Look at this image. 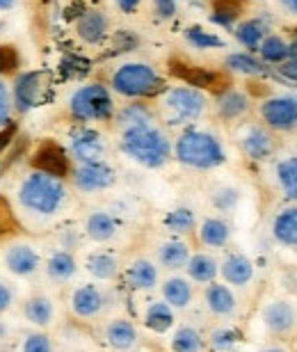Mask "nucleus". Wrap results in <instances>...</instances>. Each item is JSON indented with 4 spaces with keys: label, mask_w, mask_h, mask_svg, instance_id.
Listing matches in <instances>:
<instances>
[{
    "label": "nucleus",
    "mask_w": 297,
    "mask_h": 352,
    "mask_svg": "<svg viewBox=\"0 0 297 352\" xmlns=\"http://www.w3.org/2000/svg\"><path fill=\"white\" fill-rule=\"evenodd\" d=\"M172 156L176 163L190 170H215L226 163V149L220 135L206 129L188 126L172 144Z\"/></svg>",
    "instance_id": "f257e3e1"
},
{
    "label": "nucleus",
    "mask_w": 297,
    "mask_h": 352,
    "mask_svg": "<svg viewBox=\"0 0 297 352\" xmlns=\"http://www.w3.org/2000/svg\"><path fill=\"white\" fill-rule=\"evenodd\" d=\"M119 149L133 163L142 165L146 170H160L172 160V140L155 124L122 131L119 133Z\"/></svg>",
    "instance_id": "f03ea898"
},
{
    "label": "nucleus",
    "mask_w": 297,
    "mask_h": 352,
    "mask_svg": "<svg viewBox=\"0 0 297 352\" xmlns=\"http://www.w3.org/2000/svg\"><path fill=\"white\" fill-rule=\"evenodd\" d=\"M19 201L34 215H55L67 204V188L62 179L34 170L19 186Z\"/></svg>",
    "instance_id": "7ed1b4c3"
},
{
    "label": "nucleus",
    "mask_w": 297,
    "mask_h": 352,
    "mask_svg": "<svg viewBox=\"0 0 297 352\" xmlns=\"http://www.w3.org/2000/svg\"><path fill=\"white\" fill-rule=\"evenodd\" d=\"M208 96L190 85H176L162 91L160 115L167 126H190L206 115Z\"/></svg>",
    "instance_id": "20e7f679"
},
{
    "label": "nucleus",
    "mask_w": 297,
    "mask_h": 352,
    "mask_svg": "<svg viewBox=\"0 0 297 352\" xmlns=\"http://www.w3.org/2000/svg\"><path fill=\"white\" fill-rule=\"evenodd\" d=\"M110 87L126 98H148L162 91L165 80L148 62H124L112 72Z\"/></svg>",
    "instance_id": "39448f33"
},
{
    "label": "nucleus",
    "mask_w": 297,
    "mask_h": 352,
    "mask_svg": "<svg viewBox=\"0 0 297 352\" xmlns=\"http://www.w3.org/2000/svg\"><path fill=\"white\" fill-rule=\"evenodd\" d=\"M69 110L78 122H108L115 117V98L112 91L101 82H87L78 87L69 98Z\"/></svg>",
    "instance_id": "423d86ee"
},
{
    "label": "nucleus",
    "mask_w": 297,
    "mask_h": 352,
    "mask_svg": "<svg viewBox=\"0 0 297 352\" xmlns=\"http://www.w3.org/2000/svg\"><path fill=\"white\" fill-rule=\"evenodd\" d=\"M236 144L245 158L254 163H265L277 151V138L263 122H243L236 129Z\"/></svg>",
    "instance_id": "0eeeda50"
},
{
    "label": "nucleus",
    "mask_w": 297,
    "mask_h": 352,
    "mask_svg": "<svg viewBox=\"0 0 297 352\" xmlns=\"http://www.w3.org/2000/svg\"><path fill=\"white\" fill-rule=\"evenodd\" d=\"M258 115L261 122L274 133L297 131V94H274L263 98Z\"/></svg>",
    "instance_id": "6e6552de"
},
{
    "label": "nucleus",
    "mask_w": 297,
    "mask_h": 352,
    "mask_svg": "<svg viewBox=\"0 0 297 352\" xmlns=\"http://www.w3.org/2000/svg\"><path fill=\"white\" fill-rule=\"evenodd\" d=\"M169 74L174 78L183 80L186 85L190 87H197V89H208V91H220L229 89L231 82L226 76H222L220 72H213V69H206V67H197L192 62H186V60H169Z\"/></svg>",
    "instance_id": "1a4fd4ad"
},
{
    "label": "nucleus",
    "mask_w": 297,
    "mask_h": 352,
    "mask_svg": "<svg viewBox=\"0 0 297 352\" xmlns=\"http://www.w3.org/2000/svg\"><path fill=\"white\" fill-rule=\"evenodd\" d=\"M74 186L80 192H101L117 183V170L108 160H96V163H82L72 170Z\"/></svg>",
    "instance_id": "9d476101"
},
{
    "label": "nucleus",
    "mask_w": 297,
    "mask_h": 352,
    "mask_svg": "<svg viewBox=\"0 0 297 352\" xmlns=\"http://www.w3.org/2000/svg\"><path fill=\"white\" fill-rule=\"evenodd\" d=\"M67 151L78 165L96 163V160H105V156H108V140H105L103 133L94 129H80L69 140Z\"/></svg>",
    "instance_id": "9b49d317"
},
{
    "label": "nucleus",
    "mask_w": 297,
    "mask_h": 352,
    "mask_svg": "<svg viewBox=\"0 0 297 352\" xmlns=\"http://www.w3.org/2000/svg\"><path fill=\"white\" fill-rule=\"evenodd\" d=\"M32 167L37 172L65 179V176L72 174V156H69V151L62 149L58 142L46 140V142L39 144V149L32 153Z\"/></svg>",
    "instance_id": "f8f14e48"
},
{
    "label": "nucleus",
    "mask_w": 297,
    "mask_h": 352,
    "mask_svg": "<svg viewBox=\"0 0 297 352\" xmlns=\"http://www.w3.org/2000/svg\"><path fill=\"white\" fill-rule=\"evenodd\" d=\"M41 91H44V74L41 72H25L21 74L14 82V108L19 112H30L34 105L41 101Z\"/></svg>",
    "instance_id": "ddd939ff"
},
{
    "label": "nucleus",
    "mask_w": 297,
    "mask_h": 352,
    "mask_svg": "<svg viewBox=\"0 0 297 352\" xmlns=\"http://www.w3.org/2000/svg\"><path fill=\"white\" fill-rule=\"evenodd\" d=\"M261 320H263L267 332L288 334L297 325V311L288 300H272L261 309Z\"/></svg>",
    "instance_id": "4468645a"
},
{
    "label": "nucleus",
    "mask_w": 297,
    "mask_h": 352,
    "mask_svg": "<svg viewBox=\"0 0 297 352\" xmlns=\"http://www.w3.org/2000/svg\"><path fill=\"white\" fill-rule=\"evenodd\" d=\"M252 110V98L240 89H224L217 94L215 98V115L222 119V122H240L243 117H247V112Z\"/></svg>",
    "instance_id": "2eb2a0df"
},
{
    "label": "nucleus",
    "mask_w": 297,
    "mask_h": 352,
    "mask_svg": "<svg viewBox=\"0 0 297 352\" xmlns=\"http://www.w3.org/2000/svg\"><path fill=\"white\" fill-rule=\"evenodd\" d=\"M39 261L41 258L37 254V250L25 243L12 245V248L5 252L7 270L12 274H16V277H32V274L39 270Z\"/></svg>",
    "instance_id": "dca6fc26"
},
{
    "label": "nucleus",
    "mask_w": 297,
    "mask_h": 352,
    "mask_svg": "<svg viewBox=\"0 0 297 352\" xmlns=\"http://www.w3.org/2000/svg\"><path fill=\"white\" fill-rule=\"evenodd\" d=\"M105 307V293L94 284L78 286L72 295V311L78 318H94L103 311Z\"/></svg>",
    "instance_id": "f3484780"
},
{
    "label": "nucleus",
    "mask_w": 297,
    "mask_h": 352,
    "mask_svg": "<svg viewBox=\"0 0 297 352\" xmlns=\"http://www.w3.org/2000/svg\"><path fill=\"white\" fill-rule=\"evenodd\" d=\"M231 32H233V37H236V41L240 46H245L250 53H258L263 39L270 34V25H267L263 19L254 16V19L238 21Z\"/></svg>",
    "instance_id": "a211bd4d"
},
{
    "label": "nucleus",
    "mask_w": 297,
    "mask_h": 352,
    "mask_svg": "<svg viewBox=\"0 0 297 352\" xmlns=\"http://www.w3.org/2000/svg\"><path fill=\"white\" fill-rule=\"evenodd\" d=\"M110 30V19L101 10H87L76 21V32L85 44H101Z\"/></svg>",
    "instance_id": "6ab92c4d"
},
{
    "label": "nucleus",
    "mask_w": 297,
    "mask_h": 352,
    "mask_svg": "<svg viewBox=\"0 0 297 352\" xmlns=\"http://www.w3.org/2000/svg\"><path fill=\"white\" fill-rule=\"evenodd\" d=\"M272 238L284 248H297V204L281 208L272 220Z\"/></svg>",
    "instance_id": "aec40b11"
},
{
    "label": "nucleus",
    "mask_w": 297,
    "mask_h": 352,
    "mask_svg": "<svg viewBox=\"0 0 297 352\" xmlns=\"http://www.w3.org/2000/svg\"><path fill=\"white\" fill-rule=\"evenodd\" d=\"M224 69L231 74L245 76V78H258V76L267 74V67L261 62V58H256V55L250 53V51L229 53L224 58Z\"/></svg>",
    "instance_id": "412c9836"
},
{
    "label": "nucleus",
    "mask_w": 297,
    "mask_h": 352,
    "mask_svg": "<svg viewBox=\"0 0 297 352\" xmlns=\"http://www.w3.org/2000/svg\"><path fill=\"white\" fill-rule=\"evenodd\" d=\"M220 272L226 284L231 286H247L254 279V263L245 254H229L220 265Z\"/></svg>",
    "instance_id": "4be33fe9"
},
{
    "label": "nucleus",
    "mask_w": 297,
    "mask_h": 352,
    "mask_svg": "<svg viewBox=\"0 0 297 352\" xmlns=\"http://www.w3.org/2000/svg\"><path fill=\"white\" fill-rule=\"evenodd\" d=\"M274 181L288 201L297 204V156H284L274 163Z\"/></svg>",
    "instance_id": "5701e85b"
},
{
    "label": "nucleus",
    "mask_w": 297,
    "mask_h": 352,
    "mask_svg": "<svg viewBox=\"0 0 297 352\" xmlns=\"http://www.w3.org/2000/svg\"><path fill=\"white\" fill-rule=\"evenodd\" d=\"M115 122H117L119 133H122L129 129H138V126L155 124V115L146 103H129V105H124L122 110L115 112Z\"/></svg>",
    "instance_id": "b1692460"
},
{
    "label": "nucleus",
    "mask_w": 297,
    "mask_h": 352,
    "mask_svg": "<svg viewBox=\"0 0 297 352\" xmlns=\"http://www.w3.org/2000/svg\"><path fill=\"white\" fill-rule=\"evenodd\" d=\"M126 281L133 291H151L158 284V267L146 258H138L126 267Z\"/></svg>",
    "instance_id": "393cba45"
},
{
    "label": "nucleus",
    "mask_w": 297,
    "mask_h": 352,
    "mask_svg": "<svg viewBox=\"0 0 297 352\" xmlns=\"http://www.w3.org/2000/svg\"><path fill=\"white\" fill-rule=\"evenodd\" d=\"M204 300H206L208 311L215 316H231L236 311V295L224 284L210 281V286L206 288V293H204Z\"/></svg>",
    "instance_id": "a878e982"
},
{
    "label": "nucleus",
    "mask_w": 297,
    "mask_h": 352,
    "mask_svg": "<svg viewBox=\"0 0 297 352\" xmlns=\"http://www.w3.org/2000/svg\"><path fill=\"white\" fill-rule=\"evenodd\" d=\"M117 229H119L117 220L110 213H105V210H94V213L87 217V222H85V234L96 243L112 241V238L117 236Z\"/></svg>",
    "instance_id": "bb28decb"
},
{
    "label": "nucleus",
    "mask_w": 297,
    "mask_h": 352,
    "mask_svg": "<svg viewBox=\"0 0 297 352\" xmlns=\"http://www.w3.org/2000/svg\"><path fill=\"white\" fill-rule=\"evenodd\" d=\"M105 341L115 350H131L138 343V329L131 320L117 318L105 327Z\"/></svg>",
    "instance_id": "cd10ccee"
},
{
    "label": "nucleus",
    "mask_w": 297,
    "mask_h": 352,
    "mask_svg": "<svg viewBox=\"0 0 297 352\" xmlns=\"http://www.w3.org/2000/svg\"><path fill=\"white\" fill-rule=\"evenodd\" d=\"M231 238V224L224 217H206L199 227V241L206 248H224Z\"/></svg>",
    "instance_id": "c85d7f7f"
},
{
    "label": "nucleus",
    "mask_w": 297,
    "mask_h": 352,
    "mask_svg": "<svg viewBox=\"0 0 297 352\" xmlns=\"http://www.w3.org/2000/svg\"><path fill=\"white\" fill-rule=\"evenodd\" d=\"M190 261V248L179 238H172V241H165L158 248V263L167 270H179V267H186Z\"/></svg>",
    "instance_id": "c756f323"
},
{
    "label": "nucleus",
    "mask_w": 297,
    "mask_h": 352,
    "mask_svg": "<svg viewBox=\"0 0 297 352\" xmlns=\"http://www.w3.org/2000/svg\"><path fill=\"white\" fill-rule=\"evenodd\" d=\"M78 272V263L69 250H58L48 256L46 261V274L53 281H69Z\"/></svg>",
    "instance_id": "7c9ffc66"
},
{
    "label": "nucleus",
    "mask_w": 297,
    "mask_h": 352,
    "mask_svg": "<svg viewBox=\"0 0 297 352\" xmlns=\"http://www.w3.org/2000/svg\"><path fill=\"white\" fill-rule=\"evenodd\" d=\"M162 298L172 309H186L192 302V286L183 277H169L162 284Z\"/></svg>",
    "instance_id": "2f4dec72"
},
{
    "label": "nucleus",
    "mask_w": 297,
    "mask_h": 352,
    "mask_svg": "<svg viewBox=\"0 0 297 352\" xmlns=\"http://www.w3.org/2000/svg\"><path fill=\"white\" fill-rule=\"evenodd\" d=\"M186 270L190 274V279L197 281V284H210L217 277V272H220V263L215 261V256L201 252V254L190 256Z\"/></svg>",
    "instance_id": "473e14b6"
},
{
    "label": "nucleus",
    "mask_w": 297,
    "mask_h": 352,
    "mask_svg": "<svg viewBox=\"0 0 297 352\" xmlns=\"http://www.w3.org/2000/svg\"><path fill=\"white\" fill-rule=\"evenodd\" d=\"M183 39L188 41V46L197 48V51H217V48L226 46V41L220 34L206 30L204 25H188L183 30Z\"/></svg>",
    "instance_id": "72a5a7b5"
},
{
    "label": "nucleus",
    "mask_w": 297,
    "mask_h": 352,
    "mask_svg": "<svg viewBox=\"0 0 297 352\" xmlns=\"http://www.w3.org/2000/svg\"><path fill=\"white\" fill-rule=\"evenodd\" d=\"M258 58L263 65H284L288 60V39H284L277 32H270L258 48Z\"/></svg>",
    "instance_id": "f704fd0d"
},
{
    "label": "nucleus",
    "mask_w": 297,
    "mask_h": 352,
    "mask_svg": "<svg viewBox=\"0 0 297 352\" xmlns=\"http://www.w3.org/2000/svg\"><path fill=\"white\" fill-rule=\"evenodd\" d=\"M144 325L155 334H165L174 325V311L167 302H151L144 311Z\"/></svg>",
    "instance_id": "c9c22d12"
},
{
    "label": "nucleus",
    "mask_w": 297,
    "mask_h": 352,
    "mask_svg": "<svg viewBox=\"0 0 297 352\" xmlns=\"http://www.w3.org/2000/svg\"><path fill=\"white\" fill-rule=\"evenodd\" d=\"M245 12V0H213V14L210 21L222 28H231L238 23Z\"/></svg>",
    "instance_id": "e433bc0d"
},
{
    "label": "nucleus",
    "mask_w": 297,
    "mask_h": 352,
    "mask_svg": "<svg viewBox=\"0 0 297 352\" xmlns=\"http://www.w3.org/2000/svg\"><path fill=\"white\" fill-rule=\"evenodd\" d=\"M85 267H87L91 277H96L98 281L115 279V274L119 270L117 258H115V254H110V252H94V254H89Z\"/></svg>",
    "instance_id": "4c0bfd02"
},
{
    "label": "nucleus",
    "mask_w": 297,
    "mask_h": 352,
    "mask_svg": "<svg viewBox=\"0 0 297 352\" xmlns=\"http://www.w3.org/2000/svg\"><path fill=\"white\" fill-rule=\"evenodd\" d=\"M23 314H25L28 320L34 322V325L46 327V325H51L55 309H53V302L48 300L46 295H34V298H30L25 302Z\"/></svg>",
    "instance_id": "58836bf2"
},
{
    "label": "nucleus",
    "mask_w": 297,
    "mask_h": 352,
    "mask_svg": "<svg viewBox=\"0 0 297 352\" xmlns=\"http://www.w3.org/2000/svg\"><path fill=\"white\" fill-rule=\"evenodd\" d=\"M165 227H167V231H172V234H176V236L190 234V231L195 229V213H192V208H186V206L174 208L172 213L165 215Z\"/></svg>",
    "instance_id": "ea45409f"
},
{
    "label": "nucleus",
    "mask_w": 297,
    "mask_h": 352,
    "mask_svg": "<svg viewBox=\"0 0 297 352\" xmlns=\"http://www.w3.org/2000/svg\"><path fill=\"white\" fill-rule=\"evenodd\" d=\"M204 348V336L197 332L195 327H179L172 339L174 352H201Z\"/></svg>",
    "instance_id": "a19ab883"
},
{
    "label": "nucleus",
    "mask_w": 297,
    "mask_h": 352,
    "mask_svg": "<svg viewBox=\"0 0 297 352\" xmlns=\"http://www.w3.org/2000/svg\"><path fill=\"white\" fill-rule=\"evenodd\" d=\"M238 201H240V192L236 188L224 186V188L215 190V192H213V206L217 210H222V213H229V210H233L238 206Z\"/></svg>",
    "instance_id": "79ce46f5"
},
{
    "label": "nucleus",
    "mask_w": 297,
    "mask_h": 352,
    "mask_svg": "<svg viewBox=\"0 0 297 352\" xmlns=\"http://www.w3.org/2000/svg\"><path fill=\"white\" fill-rule=\"evenodd\" d=\"M21 55L12 44H0V76H10L19 69Z\"/></svg>",
    "instance_id": "37998d69"
},
{
    "label": "nucleus",
    "mask_w": 297,
    "mask_h": 352,
    "mask_svg": "<svg viewBox=\"0 0 297 352\" xmlns=\"http://www.w3.org/2000/svg\"><path fill=\"white\" fill-rule=\"evenodd\" d=\"M19 229V222L14 217V210H12V204L0 195V238L14 234Z\"/></svg>",
    "instance_id": "c03bdc74"
},
{
    "label": "nucleus",
    "mask_w": 297,
    "mask_h": 352,
    "mask_svg": "<svg viewBox=\"0 0 297 352\" xmlns=\"http://www.w3.org/2000/svg\"><path fill=\"white\" fill-rule=\"evenodd\" d=\"M238 341V332L231 327H220L215 329L213 336H210V346H213L217 352H229Z\"/></svg>",
    "instance_id": "a18cd8bd"
},
{
    "label": "nucleus",
    "mask_w": 297,
    "mask_h": 352,
    "mask_svg": "<svg viewBox=\"0 0 297 352\" xmlns=\"http://www.w3.org/2000/svg\"><path fill=\"white\" fill-rule=\"evenodd\" d=\"M12 108H14V98L12 91L7 87V82L0 80V129H5L12 119Z\"/></svg>",
    "instance_id": "49530a36"
},
{
    "label": "nucleus",
    "mask_w": 297,
    "mask_h": 352,
    "mask_svg": "<svg viewBox=\"0 0 297 352\" xmlns=\"http://www.w3.org/2000/svg\"><path fill=\"white\" fill-rule=\"evenodd\" d=\"M151 10L158 21H172L179 12V5L176 0H151Z\"/></svg>",
    "instance_id": "de8ad7c7"
},
{
    "label": "nucleus",
    "mask_w": 297,
    "mask_h": 352,
    "mask_svg": "<svg viewBox=\"0 0 297 352\" xmlns=\"http://www.w3.org/2000/svg\"><path fill=\"white\" fill-rule=\"evenodd\" d=\"M23 352H53V343L46 334H28L23 341Z\"/></svg>",
    "instance_id": "09e8293b"
},
{
    "label": "nucleus",
    "mask_w": 297,
    "mask_h": 352,
    "mask_svg": "<svg viewBox=\"0 0 297 352\" xmlns=\"http://www.w3.org/2000/svg\"><path fill=\"white\" fill-rule=\"evenodd\" d=\"M277 74L281 76V78L297 82V60H286L284 65L277 67Z\"/></svg>",
    "instance_id": "8fccbe9b"
},
{
    "label": "nucleus",
    "mask_w": 297,
    "mask_h": 352,
    "mask_svg": "<svg viewBox=\"0 0 297 352\" xmlns=\"http://www.w3.org/2000/svg\"><path fill=\"white\" fill-rule=\"evenodd\" d=\"M12 288L7 286V284H3V281H0V314L3 311H7V309L12 307Z\"/></svg>",
    "instance_id": "3c124183"
},
{
    "label": "nucleus",
    "mask_w": 297,
    "mask_h": 352,
    "mask_svg": "<svg viewBox=\"0 0 297 352\" xmlns=\"http://www.w3.org/2000/svg\"><path fill=\"white\" fill-rule=\"evenodd\" d=\"M117 10L124 12V14H135L140 10V5H142V0H115Z\"/></svg>",
    "instance_id": "603ef678"
},
{
    "label": "nucleus",
    "mask_w": 297,
    "mask_h": 352,
    "mask_svg": "<svg viewBox=\"0 0 297 352\" xmlns=\"http://www.w3.org/2000/svg\"><path fill=\"white\" fill-rule=\"evenodd\" d=\"M12 138H14V129L10 126V129H0V156H3V151L10 146V142H12Z\"/></svg>",
    "instance_id": "864d4df0"
},
{
    "label": "nucleus",
    "mask_w": 297,
    "mask_h": 352,
    "mask_svg": "<svg viewBox=\"0 0 297 352\" xmlns=\"http://www.w3.org/2000/svg\"><path fill=\"white\" fill-rule=\"evenodd\" d=\"M279 7L288 14V16L297 19V0H279Z\"/></svg>",
    "instance_id": "5fc2aeb1"
},
{
    "label": "nucleus",
    "mask_w": 297,
    "mask_h": 352,
    "mask_svg": "<svg viewBox=\"0 0 297 352\" xmlns=\"http://www.w3.org/2000/svg\"><path fill=\"white\" fill-rule=\"evenodd\" d=\"M288 60H297V30L288 39Z\"/></svg>",
    "instance_id": "6e6d98bb"
},
{
    "label": "nucleus",
    "mask_w": 297,
    "mask_h": 352,
    "mask_svg": "<svg viewBox=\"0 0 297 352\" xmlns=\"http://www.w3.org/2000/svg\"><path fill=\"white\" fill-rule=\"evenodd\" d=\"M14 5H16V0H0V12H3V10H12Z\"/></svg>",
    "instance_id": "4d7b16f0"
},
{
    "label": "nucleus",
    "mask_w": 297,
    "mask_h": 352,
    "mask_svg": "<svg viewBox=\"0 0 297 352\" xmlns=\"http://www.w3.org/2000/svg\"><path fill=\"white\" fill-rule=\"evenodd\" d=\"M263 352H288L286 348H279V346H272V348H265Z\"/></svg>",
    "instance_id": "13d9d810"
},
{
    "label": "nucleus",
    "mask_w": 297,
    "mask_h": 352,
    "mask_svg": "<svg viewBox=\"0 0 297 352\" xmlns=\"http://www.w3.org/2000/svg\"><path fill=\"white\" fill-rule=\"evenodd\" d=\"M5 336V327H3V322H0V339Z\"/></svg>",
    "instance_id": "bf43d9fd"
},
{
    "label": "nucleus",
    "mask_w": 297,
    "mask_h": 352,
    "mask_svg": "<svg viewBox=\"0 0 297 352\" xmlns=\"http://www.w3.org/2000/svg\"><path fill=\"white\" fill-rule=\"evenodd\" d=\"M0 32H3V21H0Z\"/></svg>",
    "instance_id": "052dcab7"
}]
</instances>
